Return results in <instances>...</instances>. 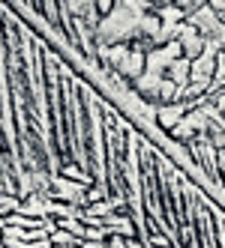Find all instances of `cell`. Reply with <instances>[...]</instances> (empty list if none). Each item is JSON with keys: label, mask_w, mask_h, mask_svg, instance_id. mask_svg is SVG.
<instances>
[{"label": "cell", "mask_w": 225, "mask_h": 248, "mask_svg": "<svg viewBox=\"0 0 225 248\" xmlns=\"http://www.w3.org/2000/svg\"><path fill=\"white\" fill-rule=\"evenodd\" d=\"M51 245H81V239L78 236H72L69 233V230H54V233H51Z\"/></svg>", "instance_id": "cell-7"}, {"label": "cell", "mask_w": 225, "mask_h": 248, "mask_svg": "<svg viewBox=\"0 0 225 248\" xmlns=\"http://www.w3.org/2000/svg\"><path fill=\"white\" fill-rule=\"evenodd\" d=\"M222 155H225V150H222Z\"/></svg>", "instance_id": "cell-13"}, {"label": "cell", "mask_w": 225, "mask_h": 248, "mask_svg": "<svg viewBox=\"0 0 225 248\" xmlns=\"http://www.w3.org/2000/svg\"><path fill=\"white\" fill-rule=\"evenodd\" d=\"M189 111H192V108H189V105L186 102H171V105H159V108H156V123H159V129L168 135L171 129H177L180 126V120L189 114Z\"/></svg>", "instance_id": "cell-5"}, {"label": "cell", "mask_w": 225, "mask_h": 248, "mask_svg": "<svg viewBox=\"0 0 225 248\" xmlns=\"http://www.w3.org/2000/svg\"><path fill=\"white\" fill-rule=\"evenodd\" d=\"M210 6L216 9V15L222 18V24H225V0H210Z\"/></svg>", "instance_id": "cell-11"}, {"label": "cell", "mask_w": 225, "mask_h": 248, "mask_svg": "<svg viewBox=\"0 0 225 248\" xmlns=\"http://www.w3.org/2000/svg\"><path fill=\"white\" fill-rule=\"evenodd\" d=\"M87 188L90 186H81L75 180H66V176L54 173L51 176V183H48V198L51 201H60V203H72V206H87Z\"/></svg>", "instance_id": "cell-3"}, {"label": "cell", "mask_w": 225, "mask_h": 248, "mask_svg": "<svg viewBox=\"0 0 225 248\" xmlns=\"http://www.w3.org/2000/svg\"><path fill=\"white\" fill-rule=\"evenodd\" d=\"M177 45H180V51H183L186 60H195V57H201L204 51H207V42L201 39V33L192 24H186V21H183L180 33H177Z\"/></svg>", "instance_id": "cell-4"}, {"label": "cell", "mask_w": 225, "mask_h": 248, "mask_svg": "<svg viewBox=\"0 0 225 248\" xmlns=\"http://www.w3.org/2000/svg\"><path fill=\"white\" fill-rule=\"evenodd\" d=\"M213 105H216V111H219V117H222V123H225V93H219V96H207Z\"/></svg>", "instance_id": "cell-9"}, {"label": "cell", "mask_w": 225, "mask_h": 248, "mask_svg": "<svg viewBox=\"0 0 225 248\" xmlns=\"http://www.w3.org/2000/svg\"><path fill=\"white\" fill-rule=\"evenodd\" d=\"M147 12H153V9H150V3H144V0H123V3H114V9L99 21L96 48L99 45L102 48L105 45H135Z\"/></svg>", "instance_id": "cell-1"}, {"label": "cell", "mask_w": 225, "mask_h": 248, "mask_svg": "<svg viewBox=\"0 0 225 248\" xmlns=\"http://www.w3.org/2000/svg\"><path fill=\"white\" fill-rule=\"evenodd\" d=\"M123 248H153V245H150L147 239H141V236H135V239H129Z\"/></svg>", "instance_id": "cell-10"}, {"label": "cell", "mask_w": 225, "mask_h": 248, "mask_svg": "<svg viewBox=\"0 0 225 248\" xmlns=\"http://www.w3.org/2000/svg\"><path fill=\"white\" fill-rule=\"evenodd\" d=\"M186 24H192V27L201 33V39L210 45V48H216V51L225 48V24H222V18L216 15V9H213L210 3H201V6L186 18Z\"/></svg>", "instance_id": "cell-2"}, {"label": "cell", "mask_w": 225, "mask_h": 248, "mask_svg": "<svg viewBox=\"0 0 225 248\" xmlns=\"http://www.w3.org/2000/svg\"><path fill=\"white\" fill-rule=\"evenodd\" d=\"M225 81V48L219 51V57H216V78H213V84H222Z\"/></svg>", "instance_id": "cell-8"}, {"label": "cell", "mask_w": 225, "mask_h": 248, "mask_svg": "<svg viewBox=\"0 0 225 248\" xmlns=\"http://www.w3.org/2000/svg\"><path fill=\"white\" fill-rule=\"evenodd\" d=\"M54 248H81V245H54Z\"/></svg>", "instance_id": "cell-12"}, {"label": "cell", "mask_w": 225, "mask_h": 248, "mask_svg": "<svg viewBox=\"0 0 225 248\" xmlns=\"http://www.w3.org/2000/svg\"><path fill=\"white\" fill-rule=\"evenodd\" d=\"M189 66H192V60H186V57H180V60H174L168 69H165V81H171L174 87H183L189 84Z\"/></svg>", "instance_id": "cell-6"}]
</instances>
